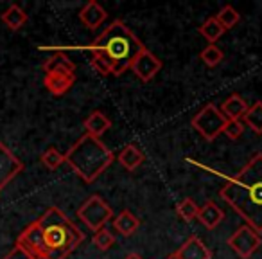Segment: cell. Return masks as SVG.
<instances>
[{
	"mask_svg": "<svg viewBox=\"0 0 262 259\" xmlns=\"http://www.w3.org/2000/svg\"><path fill=\"white\" fill-rule=\"evenodd\" d=\"M129 69L135 72V76L139 77L140 81L147 83V81H151L162 70V62L149 51V49H144V51H140L139 56L133 59Z\"/></svg>",
	"mask_w": 262,
	"mask_h": 259,
	"instance_id": "obj_8",
	"label": "cell"
},
{
	"mask_svg": "<svg viewBox=\"0 0 262 259\" xmlns=\"http://www.w3.org/2000/svg\"><path fill=\"white\" fill-rule=\"evenodd\" d=\"M83 126L88 135L95 137V139H101V135H104L110 128H112V121H110L108 117H106V113H102L101 110H94V112L83 121Z\"/></svg>",
	"mask_w": 262,
	"mask_h": 259,
	"instance_id": "obj_13",
	"label": "cell"
},
{
	"mask_svg": "<svg viewBox=\"0 0 262 259\" xmlns=\"http://www.w3.org/2000/svg\"><path fill=\"white\" fill-rule=\"evenodd\" d=\"M117 161H119V164L122 166L124 169H127V171H135L137 168H140V166L144 164L146 157H144V153L135 146V144H127V146L119 153Z\"/></svg>",
	"mask_w": 262,
	"mask_h": 259,
	"instance_id": "obj_18",
	"label": "cell"
},
{
	"mask_svg": "<svg viewBox=\"0 0 262 259\" xmlns=\"http://www.w3.org/2000/svg\"><path fill=\"white\" fill-rule=\"evenodd\" d=\"M144 49H146V45L131 33L129 27L120 20H115L102 31V34L94 44L86 45L84 51L102 56L112 65L113 76H120L126 70H129L133 59Z\"/></svg>",
	"mask_w": 262,
	"mask_h": 259,
	"instance_id": "obj_3",
	"label": "cell"
},
{
	"mask_svg": "<svg viewBox=\"0 0 262 259\" xmlns=\"http://www.w3.org/2000/svg\"><path fill=\"white\" fill-rule=\"evenodd\" d=\"M84 234L58 207H49L16 237V247L34 259H67L81 243Z\"/></svg>",
	"mask_w": 262,
	"mask_h": 259,
	"instance_id": "obj_1",
	"label": "cell"
},
{
	"mask_svg": "<svg viewBox=\"0 0 262 259\" xmlns=\"http://www.w3.org/2000/svg\"><path fill=\"white\" fill-rule=\"evenodd\" d=\"M124 259H142V255H139V254H127Z\"/></svg>",
	"mask_w": 262,
	"mask_h": 259,
	"instance_id": "obj_30",
	"label": "cell"
},
{
	"mask_svg": "<svg viewBox=\"0 0 262 259\" xmlns=\"http://www.w3.org/2000/svg\"><path fill=\"white\" fill-rule=\"evenodd\" d=\"M219 196L233 209L237 216L255 232L262 234V151L251 158L232 176H225Z\"/></svg>",
	"mask_w": 262,
	"mask_h": 259,
	"instance_id": "obj_2",
	"label": "cell"
},
{
	"mask_svg": "<svg viewBox=\"0 0 262 259\" xmlns=\"http://www.w3.org/2000/svg\"><path fill=\"white\" fill-rule=\"evenodd\" d=\"M244 128H246V126L243 124V121H228V123H226V126H225V132H223V133H226V137H228V139L237 141V139H241V137H243Z\"/></svg>",
	"mask_w": 262,
	"mask_h": 259,
	"instance_id": "obj_28",
	"label": "cell"
},
{
	"mask_svg": "<svg viewBox=\"0 0 262 259\" xmlns=\"http://www.w3.org/2000/svg\"><path fill=\"white\" fill-rule=\"evenodd\" d=\"M262 243V237L258 232H255L251 227L243 225L228 237V247L239 255L241 259H250L258 250Z\"/></svg>",
	"mask_w": 262,
	"mask_h": 259,
	"instance_id": "obj_7",
	"label": "cell"
},
{
	"mask_svg": "<svg viewBox=\"0 0 262 259\" xmlns=\"http://www.w3.org/2000/svg\"><path fill=\"white\" fill-rule=\"evenodd\" d=\"M94 245L99 248V250L106 252L115 245V236H113L112 230H108L106 227H102V229H99L97 232L94 234Z\"/></svg>",
	"mask_w": 262,
	"mask_h": 259,
	"instance_id": "obj_26",
	"label": "cell"
},
{
	"mask_svg": "<svg viewBox=\"0 0 262 259\" xmlns=\"http://www.w3.org/2000/svg\"><path fill=\"white\" fill-rule=\"evenodd\" d=\"M215 20L221 24L223 29L228 31V29H232V27H235L237 24H239L241 15H239V11H237L235 8H232V6H225V8H221V11L215 15Z\"/></svg>",
	"mask_w": 262,
	"mask_h": 259,
	"instance_id": "obj_22",
	"label": "cell"
},
{
	"mask_svg": "<svg viewBox=\"0 0 262 259\" xmlns=\"http://www.w3.org/2000/svg\"><path fill=\"white\" fill-rule=\"evenodd\" d=\"M200 58H201V62H203L207 67H217L219 63L223 62L225 54H223V51L217 47V45L210 44V45H207V47H205L203 51H201Z\"/></svg>",
	"mask_w": 262,
	"mask_h": 259,
	"instance_id": "obj_24",
	"label": "cell"
},
{
	"mask_svg": "<svg viewBox=\"0 0 262 259\" xmlns=\"http://www.w3.org/2000/svg\"><path fill=\"white\" fill-rule=\"evenodd\" d=\"M198 31H200L201 36H203L207 42H210V44H215V42H217L219 38H221L223 34L226 33V31L221 27V24L215 20V16H210V18L205 20Z\"/></svg>",
	"mask_w": 262,
	"mask_h": 259,
	"instance_id": "obj_21",
	"label": "cell"
},
{
	"mask_svg": "<svg viewBox=\"0 0 262 259\" xmlns=\"http://www.w3.org/2000/svg\"><path fill=\"white\" fill-rule=\"evenodd\" d=\"M180 259H212V252L198 236H190L182 247L176 250Z\"/></svg>",
	"mask_w": 262,
	"mask_h": 259,
	"instance_id": "obj_11",
	"label": "cell"
},
{
	"mask_svg": "<svg viewBox=\"0 0 262 259\" xmlns=\"http://www.w3.org/2000/svg\"><path fill=\"white\" fill-rule=\"evenodd\" d=\"M139 227H140V220L131 211H127V209H124L117 216H113V229L124 237L133 236L139 230Z\"/></svg>",
	"mask_w": 262,
	"mask_h": 259,
	"instance_id": "obj_14",
	"label": "cell"
},
{
	"mask_svg": "<svg viewBox=\"0 0 262 259\" xmlns=\"http://www.w3.org/2000/svg\"><path fill=\"white\" fill-rule=\"evenodd\" d=\"M115 161L113 151L101 139L84 133L65 153V162L83 182L92 184Z\"/></svg>",
	"mask_w": 262,
	"mask_h": 259,
	"instance_id": "obj_4",
	"label": "cell"
},
{
	"mask_svg": "<svg viewBox=\"0 0 262 259\" xmlns=\"http://www.w3.org/2000/svg\"><path fill=\"white\" fill-rule=\"evenodd\" d=\"M2 259H34V257H31V255L27 254V252H24L22 248L16 247V245H15V247H13L11 250H9L8 254H6Z\"/></svg>",
	"mask_w": 262,
	"mask_h": 259,
	"instance_id": "obj_29",
	"label": "cell"
},
{
	"mask_svg": "<svg viewBox=\"0 0 262 259\" xmlns=\"http://www.w3.org/2000/svg\"><path fill=\"white\" fill-rule=\"evenodd\" d=\"M76 83V74H45L43 85L52 95H63Z\"/></svg>",
	"mask_w": 262,
	"mask_h": 259,
	"instance_id": "obj_12",
	"label": "cell"
},
{
	"mask_svg": "<svg viewBox=\"0 0 262 259\" xmlns=\"http://www.w3.org/2000/svg\"><path fill=\"white\" fill-rule=\"evenodd\" d=\"M0 18H2V22L6 24V27H8V29L20 31L27 24V13L24 11L18 4H13V6H9L4 13H2V16H0Z\"/></svg>",
	"mask_w": 262,
	"mask_h": 259,
	"instance_id": "obj_19",
	"label": "cell"
},
{
	"mask_svg": "<svg viewBox=\"0 0 262 259\" xmlns=\"http://www.w3.org/2000/svg\"><path fill=\"white\" fill-rule=\"evenodd\" d=\"M74 70H76L74 62L67 54H63V52H54L43 63L45 74H74Z\"/></svg>",
	"mask_w": 262,
	"mask_h": 259,
	"instance_id": "obj_17",
	"label": "cell"
},
{
	"mask_svg": "<svg viewBox=\"0 0 262 259\" xmlns=\"http://www.w3.org/2000/svg\"><path fill=\"white\" fill-rule=\"evenodd\" d=\"M243 124L250 128L253 133L262 135V101H257L251 106H248L246 113L243 117Z\"/></svg>",
	"mask_w": 262,
	"mask_h": 259,
	"instance_id": "obj_20",
	"label": "cell"
},
{
	"mask_svg": "<svg viewBox=\"0 0 262 259\" xmlns=\"http://www.w3.org/2000/svg\"><path fill=\"white\" fill-rule=\"evenodd\" d=\"M24 164L6 144L0 143V191L4 189L18 173H22Z\"/></svg>",
	"mask_w": 262,
	"mask_h": 259,
	"instance_id": "obj_9",
	"label": "cell"
},
{
	"mask_svg": "<svg viewBox=\"0 0 262 259\" xmlns=\"http://www.w3.org/2000/svg\"><path fill=\"white\" fill-rule=\"evenodd\" d=\"M198 211H200V207H198V204L192 198H185V200H182L176 205V214H178L183 222H192V220H196Z\"/></svg>",
	"mask_w": 262,
	"mask_h": 259,
	"instance_id": "obj_23",
	"label": "cell"
},
{
	"mask_svg": "<svg viewBox=\"0 0 262 259\" xmlns=\"http://www.w3.org/2000/svg\"><path fill=\"white\" fill-rule=\"evenodd\" d=\"M90 65H92V69L97 74H101V76H113L112 65H110L102 56L95 54V52H92V56H90Z\"/></svg>",
	"mask_w": 262,
	"mask_h": 259,
	"instance_id": "obj_27",
	"label": "cell"
},
{
	"mask_svg": "<svg viewBox=\"0 0 262 259\" xmlns=\"http://www.w3.org/2000/svg\"><path fill=\"white\" fill-rule=\"evenodd\" d=\"M165 259H180V257H178V254H176V252H172V254H169Z\"/></svg>",
	"mask_w": 262,
	"mask_h": 259,
	"instance_id": "obj_31",
	"label": "cell"
},
{
	"mask_svg": "<svg viewBox=\"0 0 262 259\" xmlns=\"http://www.w3.org/2000/svg\"><path fill=\"white\" fill-rule=\"evenodd\" d=\"M40 161L47 169H58L59 166L65 162V155L59 153L56 148H49V150H45L43 153H41Z\"/></svg>",
	"mask_w": 262,
	"mask_h": 259,
	"instance_id": "obj_25",
	"label": "cell"
},
{
	"mask_svg": "<svg viewBox=\"0 0 262 259\" xmlns=\"http://www.w3.org/2000/svg\"><path fill=\"white\" fill-rule=\"evenodd\" d=\"M106 16H108L106 9L102 8L99 2H95V0L86 2L79 11L81 24H83L84 27H88V29H97V27L106 20Z\"/></svg>",
	"mask_w": 262,
	"mask_h": 259,
	"instance_id": "obj_10",
	"label": "cell"
},
{
	"mask_svg": "<svg viewBox=\"0 0 262 259\" xmlns=\"http://www.w3.org/2000/svg\"><path fill=\"white\" fill-rule=\"evenodd\" d=\"M226 123H228V121L225 119L221 110H219L214 103L205 105L203 108L192 117V121H190L194 130H196L205 141H210V143L215 141L223 132H225Z\"/></svg>",
	"mask_w": 262,
	"mask_h": 259,
	"instance_id": "obj_5",
	"label": "cell"
},
{
	"mask_svg": "<svg viewBox=\"0 0 262 259\" xmlns=\"http://www.w3.org/2000/svg\"><path fill=\"white\" fill-rule=\"evenodd\" d=\"M196 220H200L201 225L207 227L208 230H214L215 227H217L219 223L225 220V212L217 207V204H215V202L208 200L203 207H200Z\"/></svg>",
	"mask_w": 262,
	"mask_h": 259,
	"instance_id": "obj_15",
	"label": "cell"
},
{
	"mask_svg": "<svg viewBox=\"0 0 262 259\" xmlns=\"http://www.w3.org/2000/svg\"><path fill=\"white\" fill-rule=\"evenodd\" d=\"M77 218L84 223L90 230L97 232L99 229L106 227V223L113 218V211L104 198L99 194H92L79 209H77Z\"/></svg>",
	"mask_w": 262,
	"mask_h": 259,
	"instance_id": "obj_6",
	"label": "cell"
},
{
	"mask_svg": "<svg viewBox=\"0 0 262 259\" xmlns=\"http://www.w3.org/2000/svg\"><path fill=\"white\" fill-rule=\"evenodd\" d=\"M248 110V103L239 94H232L221 105V113L226 121H241Z\"/></svg>",
	"mask_w": 262,
	"mask_h": 259,
	"instance_id": "obj_16",
	"label": "cell"
}]
</instances>
